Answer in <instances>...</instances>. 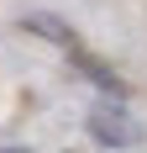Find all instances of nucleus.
Wrapping results in <instances>:
<instances>
[{"label": "nucleus", "instance_id": "nucleus-1", "mask_svg": "<svg viewBox=\"0 0 147 153\" xmlns=\"http://www.w3.org/2000/svg\"><path fill=\"white\" fill-rule=\"evenodd\" d=\"M84 127H89V137L100 143V148H137V143H142V122H137L121 100H100V106L84 116Z\"/></svg>", "mask_w": 147, "mask_h": 153}, {"label": "nucleus", "instance_id": "nucleus-2", "mask_svg": "<svg viewBox=\"0 0 147 153\" xmlns=\"http://www.w3.org/2000/svg\"><path fill=\"white\" fill-rule=\"evenodd\" d=\"M26 32H37V37H53L58 48H74V42H79V37H74L63 21H53V16H26Z\"/></svg>", "mask_w": 147, "mask_h": 153}, {"label": "nucleus", "instance_id": "nucleus-3", "mask_svg": "<svg viewBox=\"0 0 147 153\" xmlns=\"http://www.w3.org/2000/svg\"><path fill=\"white\" fill-rule=\"evenodd\" d=\"M0 153H26V148H0Z\"/></svg>", "mask_w": 147, "mask_h": 153}]
</instances>
